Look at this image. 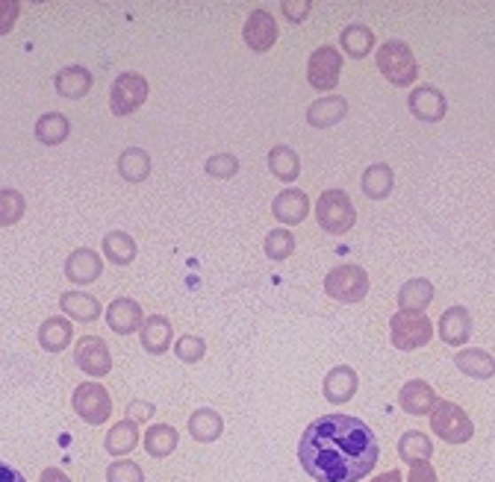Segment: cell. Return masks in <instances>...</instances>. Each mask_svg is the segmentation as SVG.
<instances>
[{
    "label": "cell",
    "instance_id": "6da1fadb",
    "mask_svg": "<svg viewBox=\"0 0 495 482\" xmlns=\"http://www.w3.org/2000/svg\"><path fill=\"white\" fill-rule=\"evenodd\" d=\"M378 439L351 415H322L298 441V459L316 482H360L378 465Z\"/></svg>",
    "mask_w": 495,
    "mask_h": 482
},
{
    "label": "cell",
    "instance_id": "7a4b0ae2",
    "mask_svg": "<svg viewBox=\"0 0 495 482\" xmlns=\"http://www.w3.org/2000/svg\"><path fill=\"white\" fill-rule=\"evenodd\" d=\"M430 430H434L436 439L448 444H466L475 435V424L457 403L436 400L434 412H430Z\"/></svg>",
    "mask_w": 495,
    "mask_h": 482
},
{
    "label": "cell",
    "instance_id": "3957f363",
    "mask_svg": "<svg viewBox=\"0 0 495 482\" xmlns=\"http://www.w3.org/2000/svg\"><path fill=\"white\" fill-rule=\"evenodd\" d=\"M316 218H318V227H322L325 233L342 236L354 227L357 209H354L351 198H348L342 189H327L322 198H318Z\"/></svg>",
    "mask_w": 495,
    "mask_h": 482
},
{
    "label": "cell",
    "instance_id": "277c9868",
    "mask_svg": "<svg viewBox=\"0 0 495 482\" xmlns=\"http://www.w3.org/2000/svg\"><path fill=\"white\" fill-rule=\"evenodd\" d=\"M389 338L398 350H419L434 338V323L425 312H396L389 318Z\"/></svg>",
    "mask_w": 495,
    "mask_h": 482
},
{
    "label": "cell",
    "instance_id": "5b68a950",
    "mask_svg": "<svg viewBox=\"0 0 495 482\" xmlns=\"http://www.w3.org/2000/svg\"><path fill=\"white\" fill-rule=\"evenodd\" d=\"M378 68L392 86H412V80L419 77V62L412 57L410 44L392 39L378 51Z\"/></svg>",
    "mask_w": 495,
    "mask_h": 482
},
{
    "label": "cell",
    "instance_id": "8992f818",
    "mask_svg": "<svg viewBox=\"0 0 495 482\" xmlns=\"http://www.w3.org/2000/svg\"><path fill=\"white\" fill-rule=\"evenodd\" d=\"M325 292L336 303H360L369 294V274L360 265H339L325 276Z\"/></svg>",
    "mask_w": 495,
    "mask_h": 482
},
{
    "label": "cell",
    "instance_id": "52a82bcc",
    "mask_svg": "<svg viewBox=\"0 0 495 482\" xmlns=\"http://www.w3.org/2000/svg\"><path fill=\"white\" fill-rule=\"evenodd\" d=\"M71 406L80 415L82 421L91 426L106 424V418L113 415V400H109L106 388L98 383H82L75 388V397H71Z\"/></svg>",
    "mask_w": 495,
    "mask_h": 482
},
{
    "label": "cell",
    "instance_id": "ba28073f",
    "mask_svg": "<svg viewBox=\"0 0 495 482\" xmlns=\"http://www.w3.org/2000/svg\"><path fill=\"white\" fill-rule=\"evenodd\" d=\"M145 100H148V80L142 74H122L113 82V95H109V109L115 115H130L136 113Z\"/></svg>",
    "mask_w": 495,
    "mask_h": 482
},
{
    "label": "cell",
    "instance_id": "9c48e42d",
    "mask_svg": "<svg viewBox=\"0 0 495 482\" xmlns=\"http://www.w3.org/2000/svg\"><path fill=\"white\" fill-rule=\"evenodd\" d=\"M339 74H342V57H339L336 48H330V44H322L318 51L310 53L307 80H310V86H313V89L330 91L339 82Z\"/></svg>",
    "mask_w": 495,
    "mask_h": 482
},
{
    "label": "cell",
    "instance_id": "30bf717a",
    "mask_svg": "<svg viewBox=\"0 0 495 482\" xmlns=\"http://www.w3.org/2000/svg\"><path fill=\"white\" fill-rule=\"evenodd\" d=\"M75 362L80 370H86L89 377H106L113 370V356H109V347L104 345V338L98 336H82L75 347Z\"/></svg>",
    "mask_w": 495,
    "mask_h": 482
},
{
    "label": "cell",
    "instance_id": "8fae6325",
    "mask_svg": "<svg viewBox=\"0 0 495 482\" xmlns=\"http://www.w3.org/2000/svg\"><path fill=\"white\" fill-rule=\"evenodd\" d=\"M242 39L251 51L265 53L274 48V42H278V24H274V18L265 12V9H254L242 27Z\"/></svg>",
    "mask_w": 495,
    "mask_h": 482
},
{
    "label": "cell",
    "instance_id": "7c38bea8",
    "mask_svg": "<svg viewBox=\"0 0 495 482\" xmlns=\"http://www.w3.org/2000/svg\"><path fill=\"white\" fill-rule=\"evenodd\" d=\"M407 106H410V113L419 120H425V124H436V120L445 118V95L434 86L412 89Z\"/></svg>",
    "mask_w": 495,
    "mask_h": 482
},
{
    "label": "cell",
    "instance_id": "4fadbf2b",
    "mask_svg": "<svg viewBox=\"0 0 495 482\" xmlns=\"http://www.w3.org/2000/svg\"><path fill=\"white\" fill-rule=\"evenodd\" d=\"M439 338L452 347H460L472 338V315L463 306H452L439 318Z\"/></svg>",
    "mask_w": 495,
    "mask_h": 482
},
{
    "label": "cell",
    "instance_id": "5bb4252c",
    "mask_svg": "<svg viewBox=\"0 0 495 482\" xmlns=\"http://www.w3.org/2000/svg\"><path fill=\"white\" fill-rule=\"evenodd\" d=\"M142 306L130 300V298H118L109 303L106 309V323L109 330L118 332V336H130V332H139L142 327Z\"/></svg>",
    "mask_w": 495,
    "mask_h": 482
},
{
    "label": "cell",
    "instance_id": "9a60e30c",
    "mask_svg": "<svg viewBox=\"0 0 495 482\" xmlns=\"http://www.w3.org/2000/svg\"><path fill=\"white\" fill-rule=\"evenodd\" d=\"M271 212H274V218H278L280 224H289V227L301 224V221L310 215V200H307V194L301 189H287V191H280L278 198H274Z\"/></svg>",
    "mask_w": 495,
    "mask_h": 482
},
{
    "label": "cell",
    "instance_id": "2e32d148",
    "mask_svg": "<svg viewBox=\"0 0 495 482\" xmlns=\"http://www.w3.org/2000/svg\"><path fill=\"white\" fill-rule=\"evenodd\" d=\"M100 271H104V262H100V256L95 253V250H89V247L75 250V253L68 256V262H66V276L71 283H77V285L95 283L100 276Z\"/></svg>",
    "mask_w": 495,
    "mask_h": 482
},
{
    "label": "cell",
    "instance_id": "e0dca14e",
    "mask_svg": "<svg viewBox=\"0 0 495 482\" xmlns=\"http://www.w3.org/2000/svg\"><path fill=\"white\" fill-rule=\"evenodd\" d=\"M171 336H174L171 321L162 318V315H151V318H145L142 327H139L142 347L153 356H162L165 350L171 347Z\"/></svg>",
    "mask_w": 495,
    "mask_h": 482
},
{
    "label": "cell",
    "instance_id": "ac0fdd59",
    "mask_svg": "<svg viewBox=\"0 0 495 482\" xmlns=\"http://www.w3.org/2000/svg\"><path fill=\"white\" fill-rule=\"evenodd\" d=\"M398 403L407 415H430L436 406V394L425 379H410V383H405V388H401Z\"/></svg>",
    "mask_w": 495,
    "mask_h": 482
},
{
    "label": "cell",
    "instance_id": "d6986e66",
    "mask_svg": "<svg viewBox=\"0 0 495 482\" xmlns=\"http://www.w3.org/2000/svg\"><path fill=\"white\" fill-rule=\"evenodd\" d=\"M354 392H357V374H354V368L339 365V368H334L325 377V397H327V403L342 406V403L351 400Z\"/></svg>",
    "mask_w": 495,
    "mask_h": 482
},
{
    "label": "cell",
    "instance_id": "ffe728a7",
    "mask_svg": "<svg viewBox=\"0 0 495 482\" xmlns=\"http://www.w3.org/2000/svg\"><path fill=\"white\" fill-rule=\"evenodd\" d=\"M345 115H348V100L336 97V95L334 97H322V100H316V104L307 106V120H310V127H316V129L334 127Z\"/></svg>",
    "mask_w": 495,
    "mask_h": 482
},
{
    "label": "cell",
    "instance_id": "44dd1931",
    "mask_svg": "<svg viewBox=\"0 0 495 482\" xmlns=\"http://www.w3.org/2000/svg\"><path fill=\"white\" fill-rule=\"evenodd\" d=\"M53 86H57V91L62 97L68 100H80L89 95L91 89V74L82 68V65H68V68H62L57 74V80H53Z\"/></svg>",
    "mask_w": 495,
    "mask_h": 482
},
{
    "label": "cell",
    "instance_id": "7402d4cb",
    "mask_svg": "<svg viewBox=\"0 0 495 482\" xmlns=\"http://www.w3.org/2000/svg\"><path fill=\"white\" fill-rule=\"evenodd\" d=\"M454 365L460 368V374L472 377V379H490L495 377V359L487 354V350L478 347H466L454 356Z\"/></svg>",
    "mask_w": 495,
    "mask_h": 482
},
{
    "label": "cell",
    "instance_id": "603a6c76",
    "mask_svg": "<svg viewBox=\"0 0 495 482\" xmlns=\"http://www.w3.org/2000/svg\"><path fill=\"white\" fill-rule=\"evenodd\" d=\"M434 303V283L430 280H410L401 285L398 292V306L401 312H425L428 306Z\"/></svg>",
    "mask_w": 495,
    "mask_h": 482
},
{
    "label": "cell",
    "instance_id": "cb8c5ba5",
    "mask_svg": "<svg viewBox=\"0 0 495 482\" xmlns=\"http://www.w3.org/2000/svg\"><path fill=\"white\" fill-rule=\"evenodd\" d=\"M136 444H139V430H136V424L130 418L118 421L104 439V447L109 456H127V453L136 450Z\"/></svg>",
    "mask_w": 495,
    "mask_h": 482
},
{
    "label": "cell",
    "instance_id": "d4e9b609",
    "mask_svg": "<svg viewBox=\"0 0 495 482\" xmlns=\"http://www.w3.org/2000/svg\"><path fill=\"white\" fill-rule=\"evenodd\" d=\"M59 309L68 315V318L82 321V323H91L100 318V303L91 298V294H82V292H66L59 298Z\"/></svg>",
    "mask_w": 495,
    "mask_h": 482
},
{
    "label": "cell",
    "instance_id": "484cf974",
    "mask_svg": "<svg viewBox=\"0 0 495 482\" xmlns=\"http://www.w3.org/2000/svg\"><path fill=\"white\" fill-rule=\"evenodd\" d=\"M71 336H75V330H71V321L66 318H48L39 327V345L48 354H62L71 345Z\"/></svg>",
    "mask_w": 495,
    "mask_h": 482
},
{
    "label": "cell",
    "instance_id": "4316f807",
    "mask_svg": "<svg viewBox=\"0 0 495 482\" xmlns=\"http://www.w3.org/2000/svg\"><path fill=\"white\" fill-rule=\"evenodd\" d=\"M177 430L169 424H153L148 432H145V450H148V456L153 459H165L171 456L174 450H177Z\"/></svg>",
    "mask_w": 495,
    "mask_h": 482
},
{
    "label": "cell",
    "instance_id": "83f0119b",
    "mask_svg": "<svg viewBox=\"0 0 495 482\" xmlns=\"http://www.w3.org/2000/svg\"><path fill=\"white\" fill-rule=\"evenodd\" d=\"M189 432H192V439L209 444V441L222 439L224 421H222V415H218L216 409H198V412L189 418Z\"/></svg>",
    "mask_w": 495,
    "mask_h": 482
},
{
    "label": "cell",
    "instance_id": "f1b7e54d",
    "mask_svg": "<svg viewBox=\"0 0 495 482\" xmlns=\"http://www.w3.org/2000/svg\"><path fill=\"white\" fill-rule=\"evenodd\" d=\"M363 194L365 198H372V200H383V198H389V191H392V185H396V177H392V168L389 165H372V168H365L363 174Z\"/></svg>",
    "mask_w": 495,
    "mask_h": 482
},
{
    "label": "cell",
    "instance_id": "f546056e",
    "mask_svg": "<svg viewBox=\"0 0 495 482\" xmlns=\"http://www.w3.org/2000/svg\"><path fill=\"white\" fill-rule=\"evenodd\" d=\"M118 174L130 183L148 180L151 174V156L142 151V147H127V151L118 156Z\"/></svg>",
    "mask_w": 495,
    "mask_h": 482
},
{
    "label": "cell",
    "instance_id": "4dcf8cb0",
    "mask_svg": "<svg viewBox=\"0 0 495 482\" xmlns=\"http://www.w3.org/2000/svg\"><path fill=\"white\" fill-rule=\"evenodd\" d=\"M398 456L405 459L407 465L430 462V456H434V441H430L425 432H405L398 441Z\"/></svg>",
    "mask_w": 495,
    "mask_h": 482
},
{
    "label": "cell",
    "instance_id": "1f68e13d",
    "mask_svg": "<svg viewBox=\"0 0 495 482\" xmlns=\"http://www.w3.org/2000/svg\"><path fill=\"white\" fill-rule=\"evenodd\" d=\"M71 133V124H68V118L66 115H59V113H48V115H42L39 120H35V138H39L42 144H62L68 138Z\"/></svg>",
    "mask_w": 495,
    "mask_h": 482
},
{
    "label": "cell",
    "instance_id": "d6a6232c",
    "mask_svg": "<svg viewBox=\"0 0 495 482\" xmlns=\"http://www.w3.org/2000/svg\"><path fill=\"white\" fill-rule=\"evenodd\" d=\"M269 168H271V174L278 180L292 183V180H298L301 159H298V153L292 151V147L278 144V147H271V153H269Z\"/></svg>",
    "mask_w": 495,
    "mask_h": 482
},
{
    "label": "cell",
    "instance_id": "836d02e7",
    "mask_svg": "<svg viewBox=\"0 0 495 482\" xmlns=\"http://www.w3.org/2000/svg\"><path fill=\"white\" fill-rule=\"evenodd\" d=\"M104 253L113 265H130L136 259V241L122 229H113L104 236Z\"/></svg>",
    "mask_w": 495,
    "mask_h": 482
},
{
    "label": "cell",
    "instance_id": "e575fe53",
    "mask_svg": "<svg viewBox=\"0 0 495 482\" xmlns=\"http://www.w3.org/2000/svg\"><path fill=\"white\" fill-rule=\"evenodd\" d=\"M339 42H342V51L354 59H363L365 53L374 48V35H372L369 27H363V24L345 27L342 35H339Z\"/></svg>",
    "mask_w": 495,
    "mask_h": 482
},
{
    "label": "cell",
    "instance_id": "d590c367",
    "mask_svg": "<svg viewBox=\"0 0 495 482\" xmlns=\"http://www.w3.org/2000/svg\"><path fill=\"white\" fill-rule=\"evenodd\" d=\"M24 194L15 189H0V227H9L24 215Z\"/></svg>",
    "mask_w": 495,
    "mask_h": 482
},
{
    "label": "cell",
    "instance_id": "8d00e7d4",
    "mask_svg": "<svg viewBox=\"0 0 495 482\" xmlns=\"http://www.w3.org/2000/svg\"><path fill=\"white\" fill-rule=\"evenodd\" d=\"M292 250H295V236H292L289 229H271V233L265 236V256L274 259V262L289 259Z\"/></svg>",
    "mask_w": 495,
    "mask_h": 482
},
{
    "label": "cell",
    "instance_id": "74e56055",
    "mask_svg": "<svg viewBox=\"0 0 495 482\" xmlns=\"http://www.w3.org/2000/svg\"><path fill=\"white\" fill-rule=\"evenodd\" d=\"M207 174L216 180H233L240 174V159L233 153H216L207 159Z\"/></svg>",
    "mask_w": 495,
    "mask_h": 482
},
{
    "label": "cell",
    "instance_id": "f35d334b",
    "mask_svg": "<svg viewBox=\"0 0 495 482\" xmlns=\"http://www.w3.org/2000/svg\"><path fill=\"white\" fill-rule=\"evenodd\" d=\"M174 354H177L180 362H186V365H195V362L204 359L207 345H204V338H198V336H180L177 345H174Z\"/></svg>",
    "mask_w": 495,
    "mask_h": 482
},
{
    "label": "cell",
    "instance_id": "ab89813d",
    "mask_svg": "<svg viewBox=\"0 0 495 482\" xmlns=\"http://www.w3.org/2000/svg\"><path fill=\"white\" fill-rule=\"evenodd\" d=\"M106 479L109 482H145V474L136 462H113V465L106 468Z\"/></svg>",
    "mask_w": 495,
    "mask_h": 482
},
{
    "label": "cell",
    "instance_id": "60d3db41",
    "mask_svg": "<svg viewBox=\"0 0 495 482\" xmlns=\"http://www.w3.org/2000/svg\"><path fill=\"white\" fill-rule=\"evenodd\" d=\"M280 9H283V15H287L292 24H298V21H304V18L310 15L313 4H310V0H295V4H292V0H283Z\"/></svg>",
    "mask_w": 495,
    "mask_h": 482
},
{
    "label": "cell",
    "instance_id": "b9f144b4",
    "mask_svg": "<svg viewBox=\"0 0 495 482\" xmlns=\"http://www.w3.org/2000/svg\"><path fill=\"white\" fill-rule=\"evenodd\" d=\"M18 12H21V6H18L15 0H0V35L12 30Z\"/></svg>",
    "mask_w": 495,
    "mask_h": 482
},
{
    "label": "cell",
    "instance_id": "7bdbcfd3",
    "mask_svg": "<svg viewBox=\"0 0 495 482\" xmlns=\"http://www.w3.org/2000/svg\"><path fill=\"white\" fill-rule=\"evenodd\" d=\"M151 415H153V403H148V400H130L127 403V418H130L133 424L151 421Z\"/></svg>",
    "mask_w": 495,
    "mask_h": 482
},
{
    "label": "cell",
    "instance_id": "ee69618b",
    "mask_svg": "<svg viewBox=\"0 0 495 482\" xmlns=\"http://www.w3.org/2000/svg\"><path fill=\"white\" fill-rule=\"evenodd\" d=\"M407 482H436V470L430 462H419V465H410V479Z\"/></svg>",
    "mask_w": 495,
    "mask_h": 482
},
{
    "label": "cell",
    "instance_id": "f6af8a7d",
    "mask_svg": "<svg viewBox=\"0 0 495 482\" xmlns=\"http://www.w3.org/2000/svg\"><path fill=\"white\" fill-rule=\"evenodd\" d=\"M0 482H27V479H24V474H18L15 468H9L0 462Z\"/></svg>",
    "mask_w": 495,
    "mask_h": 482
},
{
    "label": "cell",
    "instance_id": "bcb514c9",
    "mask_svg": "<svg viewBox=\"0 0 495 482\" xmlns=\"http://www.w3.org/2000/svg\"><path fill=\"white\" fill-rule=\"evenodd\" d=\"M39 482H71V479H68L66 474H62L59 468H48V470H44V474H42Z\"/></svg>",
    "mask_w": 495,
    "mask_h": 482
},
{
    "label": "cell",
    "instance_id": "7dc6e473",
    "mask_svg": "<svg viewBox=\"0 0 495 482\" xmlns=\"http://www.w3.org/2000/svg\"><path fill=\"white\" fill-rule=\"evenodd\" d=\"M372 482H405V479H401V470H387V474L374 477Z\"/></svg>",
    "mask_w": 495,
    "mask_h": 482
}]
</instances>
